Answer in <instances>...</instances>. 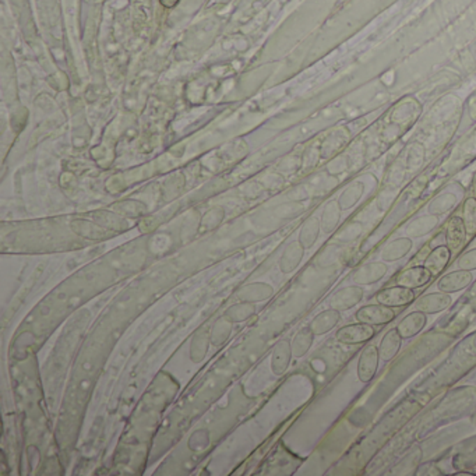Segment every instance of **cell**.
<instances>
[{"label":"cell","instance_id":"obj_1","mask_svg":"<svg viewBox=\"0 0 476 476\" xmlns=\"http://www.w3.org/2000/svg\"><path fill=\"white\" fill-rule=\"evenodd\" d=\"M395 316L397 314L391 307L384 306L378 302L374 305H366L355 313V317L359 323L369 324L373 327L374 325H385V324L391 323L395 318Z\"/></svg>","mask_w":476,"mask_h":476},{"label":"cell","instance_id":"obj_2","mask_svg":"<svg viewBox=\"0 0 476 476\" xmlns=\"http://www.w3.org/2000/svg\"><path fill=\"white\" fill-rule=\"evenodd\" d=\"M373 337H374V327L359 323V321L356 324H348V325L341 327L335 334L337 341L344 345L366 344Z\"/></svg>","mask_w":476,"mask_h":476},{"label":"cell","instance_id":"obj_3","mask_svg":"<svg viewBox=\"0 0 476 476\" xmlns=\"http://www.w3.org/2000/svg\"><path fill=\"white\" fill-rule=\"evenodd\" d=\"M378 348L371 344L366 345L359 355L356 366V373L360 383H369L374 378L378 369Z\"/></svg>","mask_w":476,"mask_h":476},{"label":"cell","instance_id":"obj_4","mask_svg":"<svg viewBox=\"0 0 476 476\" xmlns=\"http://www.w3.org/2000/svg\"><path fill=\"white\" fill-rule=\"evenodd\" d=\"M376 300L391 309L404 307L406 305H410L415 300V292L413 289L395 284L394 286H388V288L378 291L376 295Z\"/></svg>","mask_w":476,"mask_h":476},{"label":"cell","instance_id":"obj_5","mask_svg":"<svg viewBox=\"0 0 476 476\" xmlns=\"http://www.w3.org/2000/svg\"><path fill=\"white\" fill-rule=\"evenodd\" d=\"M444 236H445V245L450 249L452 256L458 254L463 249L468 233H466V229L461 217L454 215L448 220L445 225Z\"/></svg>","mask_w":476,"mask_h":476},{"label":"cell","instance_id":"obj_6","mask_svg":"<svg viewBox=\"0 0 476 476\" xmlns=\"http://www.w3.org/2000/svg\"><path fill=\"white\" fill-rule=\"evenodd\" d=\"M364 296V291L360 285H351L345 286L339 291H337L331 299H330V307L338 310V312H345L362 302Z\"/></svg>","mask_w":476,"mask_h":476},{"label":"cell","instance_id":"obj_7","mask_svg":"<svg viewBox=\"0 0 476 476\" xmlns=\"http://www.w3.org/2000/svg\"><path fill=\"white\" fill-rule=\"evenodd\" d=\"M388 272L387 263L384 261H373L360 266L353 274H352V281L356 285L366 286V285H373L378 281H381L385 274Z\"/></svg>","mask_w":476,"mask_h":476},{"label":"cell","instance_id":"obj_8","mask_svg":"<svg viewBox=\"0 0 476 476\" xmlns=\"http://www.w3.org/2000/svg\"><path fill=\"white\" fill-rule=\"evenodd\" d=\"M451 303H452L451 295L438 291V292H431V293H426L420 296L415 302V307L416 310L424 314H437V313L447 310L451 306Z\"/></svg>","mask_w":476,"mask_h":476},{"label":"cell","instance_id":"obj_9","mask_svg":"<svg viewBox=\"0 0 476 476\" xmlns=\"http://www.w3.org/2000/svg\"><path fill=\"white\" fill-rule=\"evenodd\" d=\"M473 281L472 271L466 270H456L451 271L443 277L438 278L437 281V289L444 292V293H456L463 291L465 288L469 286V284Z\"/></svg>","mask_w":476,"mask_h":476},{"label":"cell","instance_id":"obj_10","mask_svg":"<svg viewBox=\"0 0 476 476\" xmlns=\"http://www.w3.org/2000/svg\"><path fill=\"white\" fill-rule=\"evenodd\" d=\"M431 278L433 275L424 266H415V267L401 271L395 277V282L397 285H401L409 289H416V288H422L423 285H426Z\"/></svg>","mask_w":476,"mask_h":476},{"label":"cell","instance_id":"obj_11","mask_svg":"<svg viewBox=\"0 0 476 476\" xmlns=\"http://www.w3.org/2000/svg\"><path fill=\"white\" fill-rule=\"evenodd\" d=\"M427 324V314L415 310L410 312L408 316H405L398 324H397V330L399 332V335L402 337V339H408V338H413L415 335H417L419 332L423 331V328Z\"/></svg>","mask_w":476,"mask_h":476},{"label":"cell","instance_id":"obj_12","mask_svg":"<svg viewBox=\"0 0 476 476\" xmlns=\"http://www.w3.org/2000/svg\"><path fill=\"white\" fill-rule=\"evenodd\" d=\"M412 247H413V242L409 236L397 238L384 246L380 257L384 263H395L404 259L405 256H408Z\"/></svg>","mask_w":476,"mask_h":476},{"label":"cell","instance_id":"obj_13","mask_svg":"<svg viewBox=\"0 0 476 476\" xmlns=\"http://www.w3.org/2000/svg\"><path fill=\"white\" fill-rule=\"evenodd\" d=\"M451 252L447 247V245H440L436 246L426 257L423 266L430 271V274L434 277H438L448 266L450 259H451Z\"/></svg>","mask_w":476,"mask_h":476},{"label":"cell","instance_id":"obj_14","mask_svg":"<svg viewBox=\"0 0 476 476\" xmlns=\"http://www.w3.org/2000/svg\"><path fill=\"white\" fill-rule=\"evenodd\" d=\"M401 344H402V337L399 335L397 327L388 330L377 346L380 359H383L384 362L392 360L398 355L401 349Z\"/></svg>","mask_w":476,"mask_h":476},{"label":"cell","instance_id":"obj_15","mask_svg":"<svg viewBox=\"0 0 476 476\" xmlns=\"http://www.w3.org/2000/svg\"><path fill=\"white\" fill-rule=\"evenodd\" d=\"M339 320H341V312L330 307L328 310L321 312L313 318V321L310 323V328L313 330L314 335H324L330 332L332 328H335Z\"/></svg>","mask_w":476,"mask_h":476},{"label":"cell","instance_id":"obj_16","mask_svg":"<svg viewBox=\"0 0 476 476\" xmlns=\"http://www.w3.org/2000/svg\"><path fill=\"white\" fill-rule=\"evenodd\" d=\"M292 356H293V353H292L291 342L288 339L279 341L277 344V346L274 348V352H272V360H271L272 371L277 376L284 374L286 371L289 363H291Z\"/></svg>","mask_w":476,"mask_h":476},{"label":"cell","instance_id":"obj_17","mask_svg":"<svg viewBox=\"0 0 476 476\" xmlns=\"http://www.w3.org/2000/svg\"><path fill=\"white\" fill-rule=\"evenodd\" d=\"M363 194H364V185H363V182H360V181L352 182L339 194L338 204L342 208V211H348V210L353 208L360 201Z\"/></svg>","mask_w":476,"mask_h":476},{"label":"cell","instance_id":"obj_18","mask_svg":"<svg viewBox=\"0 0 476 476\" xmlns=\"http://www.w3.org/2000/svg\"><path fill=\"white\" fill-rule=\"evenodd\" d=\"M272 295V288L267 284L261 282H254L246 285L240 292H239V299L242 302H249V303H256L260 300H266Z\"/></svg>","mask_w":476,"mask_h":476},{"label":"cell","instance_id":"obj_19","mask_svg":"<svg viewBox=\"0 0 476 476\" xmlns=\"http://www.w3.org/2000/svg\"><path fill=\"white\" fill-rule=\"evenodd\" d=\"M438 224V217L433 214H427L416 218L406 227V233L409 238H420L431 232Z\"/></svg>","mask_w":476,"mask_h":476},{"label":"cell","instance_id":"obj_20","mask_svg":"<svg viewBox=\"0 0 476 476\" xmlns=\"http://www.w3.org/2000/svg\"><path fill=\"white\" fill-rule=\"evenodd\" d=\"M314 332L310 328V325L303 327L295 337L292 341V353L295 358H302L303 355L307 353V351L310 349V346L313 345L314 341Z\"/></svg>","mask_w":476,"mask_h":476},{"label":"cell","instance_id":"obj_21","mask_svg":"<svg viewBox=\"0 0 476 476\" xmlns=\"http://www.w3.org/2000/svg\"><path fill=\"white\" fill-rule=\"evenodd\" d=\"M342 208L339 207L338 201H330L323 210L321 214V228L325 233H331L341 221Z\"/></svg>","mask_w":476,"mask_h":476},{"label":"cell","instance_id":"obj_22","mask_svg":"<svg viewBox=\"0 0 476 476\" xmlns=\"http://www.w3.org/2000/svg\"><path fill=\"white\" fill-rule=\"evenodd\" d=\"M456 204V197L455 194L452 193H443V194H438L437 197H434L429 207H427V211L429 214H433V215H443L445 213H448L450 210H452Z\"/></svg>","mask_w":476,"mask_h":476},{"label":"cell","instance_id":"obj_23","mask_svg":"<svg viewBox=\"0 0 476 476\" xmlns=\"http://www.w3.org/2000/svg\"><path fill=\"white\" fill-rule=\"evenodd\" d=\"M302 257H303V246L298 245V243L291 245L286 249V252L284 253V257L281 260L282 272H285V274L292 272L300 264Z\"/></svg>","mask_w":476,"mask_h":476},{"label":"cell","instance_id":"obj_24","mask_svg":"<svg viewBox=\"0 0 476 476\" xmlns=\"http://www.w3.org/2000/svg\"><path fill=\"white\" fill-rule=\"evenodd\" d=\"M462 221L468 236H476V199L468 197L462 204Z\"/></svg>","mask_w":476,"mask_h":476},{"label":"cell","instance_id":"obj_25","mask_svg":"<svg viewBox=\"0 0 476 476\" xmlns=\"http://www.w3.org/2000/svg\"><path fill=\"white\" fill-rule=\"evenodd\" d=\"M320 227H321V224L316 218H310L305 224V227L300 231V236H299L300 245L303 247L309 249V247H312L316 243V240H317V238L320 235Z\"/></svg>","mask_w":476,"mask_h":476},{"label":"cell","instance_id":"obj_26","mask_svg":"<svg viewBox=\"0 0 476 476\" xmlns=\"http://www.w3.org/2000/svg\"><path fill=\"white\" fill-rule=\"evenodd\" d=\"M253 313H254V305L249 303V302H242V303H238V305L232 306L231 309H228L227 317L232 323H239V321L247 320L250 316H253Z\"/></svg>","mask_w":476,"mask_h":476},{"label":"cell","instance_id":"obj_27","mask_svg":"<svg viewBox=\"0 0 476 476\" xmlns=\"http://www.w3.org/2000/svg\"><path fill=\"white\" fill-rule=\"evenodd\" d=\"M456 266L459 270H466V271L476 270V247L462 253L456 260Z\"/></svg>","mask_w":476,"mask_h":476},{"label":"cell","instance_id":"obj_28","mask_svg":"<svg viewBox=\"0 0 476 476\" xmlns=\"http://www.w3.org/2000/svg\"><path fill=\"white\" fill-rule=\"evenodd\" d=\"M231 323L232 321H218L215 325H214V328H213V332H211V341H213V344H217V341H218V337H221V342L222 341H225L227 338H228V335H229V332H231Z\"/></svg>","mask_w":476,"mask_h":476},{"label":"cell","instance_id":"obj_29","mask_svg":"<svg viewBox=\"0 0 476 476\" xmlns=\"http://www.w3.org/2000/svg\"><path fill=\"white\" fill-rule=\"evenodd\" d=\"M470 193H472V197L476 199V172L472 178V182H470Z\"/></svg>","mask_w":476,"mask_h":476},{"label":"cell","instance_id":"obj_30","mask_svg":"<svg viewBox=\"0 0 476 476\" xmlns=\"http://www.w3.org/2000/svg\"><path fill=\"white\" fill-rule=\"evenodd\" d=\"M178 2H179V0H161V3H162L165 8H174Z\"/></svg>","mask_w":476,"mask_h":476},{"label":"cell","instance_id":"obj_31","mask_svg":"<svg viewBox=\"0 0 476 476\" xmlns=\"http://www.w3.org/2000/svg\"><path fill=\"white\" fill-rule=\"evenodd\" d=\"M454 475L455 476H475V473H470V472H456Z\"/></svg>","mask_w":476,"mask_h":476}]
</instances>
